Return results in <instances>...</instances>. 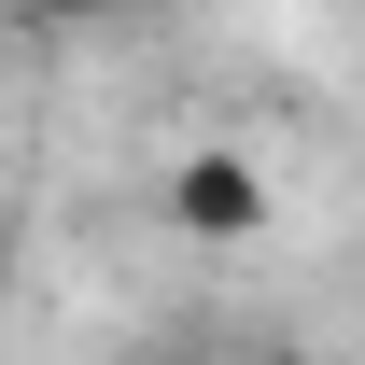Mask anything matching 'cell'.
<instances>
[{"label":"cell","mask_w":365,"mask_h":365,"mask_svg":"<svg viewBox=\"0 0 365 365\" xmlns=\"http://www.w3.org/2000/svg\"><path fill=\"white\" fill-rule=\"evenodd\" d=\"M155 197H169V225H182V239H211V253H239V239H267V225H281L267 155H239V140H182Z\"/></svg>","instance_id":"1"},{"label":"cell","mask_w":365,"mask_h":365,"mask_svg":"<svg viewBox=\"0 0 365 365\" xmlns=\"http://www.w3.org/2000/svg\"><path fill=\"white\" fill-rule=\"evenodd\" d=\"M29 29H98V14H127V0H14Z\"/></svg>","instance_id":"2"}]
</instances>
